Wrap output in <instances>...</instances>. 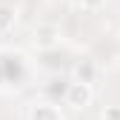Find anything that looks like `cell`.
I'll use <instances>...</instances> for the list:
<instances>
[{
	"mask_svg": "<svg viewBox=\"0 0 120 120\" xmlns=\"http://www.w3.org/2000/svg\"><path fill=\"white\" fill-rule=\"evenodd\" d=\"M100 120H120V106H106L100 112Z\"/></svg>",
	"mask_w": 120,
	"mask_h": 120,
	"instance_id": "8992f818",
	"label": "cell"
},
{
	"mask_svg": "<svg viewBox=\"0 0 120 120\" xmlns=\"http://www.w3.org/2000/svg\"><path fill=\"white\" fill-rule=\"evenodd\" d=\"M14 23H17V11H14L11 6H6V3H0V34L11 32Z\"/></svg>",
	"mask_w": 120,
	"mask_h": 120,
	"instance_id": "5b68a950",
	"label": "cell"
},
{
	"mask_svg": "<svg viewBox=\"0 0 120 120\" xmlns=\"http://www.w3.org/2000/svg\"><path fill=\"white\" fill-rule=\"evenodd\" d=\"M71 77H74V83L92 86L94 77H97V66L92 63V60H77V63H74V69H71Z\"/></svg>",
	"mask_w": 120,
	"mask_h": 120,
	"instance_id": "3957f363",
	"label": "cell"
},
{
	"mask_svg": "<svg viewBox=\"0 0 120 120\" xmlns=\"http://www.w3.org/2000/svg\"><path fill=\"white\" fill-rule=\"evenodd\" d=\"M29 120H63V114H60V109L54 103L43 100V103H34L29 109Z\"/></svg>",
	"mask_w": 120,
	"mask_h": 120,
	"instance_id": "7a4b0ae2",
	"label": "cell"
},
{
	"mask_svg": "<svg viewBox=\"0 0 120 120\" xmlns=\"http://www.w3.org/2000/svg\"><path fill=\"white\" fill-rule=\"evenodd\" d=\"M92 100H94V89L92 86H86V83H69V89H66V106H71V109H86V106H92Z\"/></svg>",
	"mask_w": 120,
	"mask_h": 120,
	"instance_id": "6da1fadb",
	"label": "cell"
},
{
	"mask_svg": "<svg viewBox=\"0 0 120 120\" xmlns=\"http://www.w3.org/2000/svg\"><path fill=\"white\" fill-rule=\"evenodd\" d=\"M80 6H83L86 11H97V9L106 6V0H80Z\"/></svg>",
	"mask_w": 120,
	"mask_h": 120,
	"instance_id": "52a82bcc",
	"label": "cell"
},
{
	"mask_svg": "<svg viewBox=\"0 0 120 120\" xmlns=\"http://www.w3.org/2000/svg\"><path fill=\"white\" fill-rule=\"evenodd\" d=\"M54 43H57V26L43 23V26L34 29V46L37 49H49V46H54Z\"/></svg>",
	"mask_w": 120,
	"mask_h": 120,
	"instance_id": "277c9868",
	"label": "cell"
}]
</instances>
